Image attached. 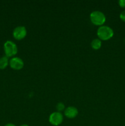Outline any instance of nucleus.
Here are the masks:
<instances>
[{
    "label": "nucleus",
    "instance_id": "1",
    "mask_svg": "<svg viewBox=\"0 0 125 126\" xmlns=\"http://www.w3.org/2000/svg\"><path fill=\"white\" fill-rule=\"evenodd\" d=\"M97 34L99 39L103 41H107L111 39L113 36L114 32L112 28L110 27L105 25H102L98 28L97 31Z\"/></svg>",
    "mask_w": 125,
    "mask_h": 126
},
{
    "label": "nucleus",
    "instance_id": "2",
    "mask_svg": "<svg viewBox=\"0 0 125 126\" xmlns=\"http://www.w3.org/2000/svg\"><path fill=\"white\" fill-rule=\"evenodd\" d=\"M106 17L104 14L101 11H95L90 14V20L94 25L97 26H102L105 22Z\"/></svg>",
    "mask_w": 125,
    "mask_h": 126
},
{
    "label": "nucleus",
    "instance_id": "3",
    "mask_svg": "<svg viewBox=\"0 0 125 126\" xmlns=\"http://www.w3.org/2000/svg\"><path fill=\"white\" fill-rule=\"evenodd\" d=\"M4 50L7 57H12L15 55L18 52L17 45L12 41H7L4 44Z\"/></svg>",
    "mask_w": 125,
    "mask_h": 126
},
{
    "label": "nucleus",
    "instance_id": "4",
    "mask_svg": "<svg viewBox=\"0 0 125 126\" xmlns=\"http://www.w3.org/2000/svg\"><path fill=\"white\" fill-rule=\"evenodd\" d=\"M63 121V116L60 112L55 111L51 113L49 116V122L54 126H60Z\"/></svg>",
    "mask_w": 125,
    "mask_h": 126
},
{
    "label": "nucleus",
    "instance_id": "5",
    "mask_svg": "<svg viewBox=\"0 0 125 126\" xmlns=\"http://www.w3.org/2000/svg\"><path fill=\"white\" fill-rule=\"evenodd\" d=\"M27 34L26 29L23 26H18L13 31V36L17 40H22L25 38Z\"/></svg>",
    "mask_w": 125,
    "mask_h": 126
},
{
    "label": "nucleus",
    "instance_id": "6",
    "mask_svg": "<svg viewBox=\"0 0 125 126\" xmlns=\"http://www.w3.org/2000/svg\"><path fill=\"white\" fill-rule=\"evenodd\" d=\"M9 65L15 70H20L24 66V62L21 58L14 57L9 60Z\"/></svg>",
    "mask_w": 125,
    "mask_h": 126
},
{
    "label": "nucleus",
    "instance_id": "7",
    "mask_svg": "<svg viewBox=\"0 0 125 126\" xmlns=\"http://www.w3.org/2000/svg\"><path fill=\"white\" fill-rule=\"evenodd\" d=\"M78 110L74 107H69L66 108L64 111V114L67 118L69 119H73L78 115Z\"/></svg>",
    "mask_w": 125,
    "mask_h": 126
},
{
    "label": "nucleus",
    "instance_id": "8",
    "mask_svg": "<svg viewBox=\"0 0 125 126\" xmlns=\"http://www.w3.org/2000/svg\"><path fill=\"white\" fill-rule=\"evenodd\" d=\"M9 64L8 57L3 56L0 58V70H4L6 68Z\"/></svg>",
    "mask_w": 125,
    "mask_h": 126
},
{
    "label": "nucleus",
    "instance_id": "9",
    "mask_svg": "<svg viewBox=\"0 0 125 126\" xmlns=\"http://www.w3.org/2000/svg\"><path fill=\"white\" fill-rule=\"evenodd\" d=\"M102 46V42L101 40L99 39H94L91 41V46L94 50H98V49H100L101 47Z\"/></svg>",
    "mask_w": 125,
    "mask_h": 126
},
{
    "label": "nucleus",
    "instance_id": "10",
    "mask_svg": "<svg viewBox=\"0 0 125 126\" xmlns=\"http://www.w3.org/2000/svg\"><path fill=\"white\" fill-rule=\"evenodd\" d=\"M64 108H65L64 105L62 103H61V102L58 103L57 105H56V109H57L58 111V112H60V113H61V111H63L64 110Z\"/></svg>",
    "mask_w": 125,
    "mask_h": 126
},
{
    "label": "nucleus",
    "instance_id": "11",
    "mask_svg": "<svg viewBox=\"0 0 125 126\" xmlns=\"http://www.w3.org/2000/svg\"><path fill=\"white\" fill-rule=\"evenodd\" d=\"M120 18L123 22H125V10L122 11L120 14Z\"/></svg>",
    "mask_w": 125,
    "mask_h": 126
},
{
    "label": "nucleus",
    "instance_id": "12",
    "mask_svg": "<svg viewBox=\"0 0 125 126\" xmlns=\"http://www.w3.org/2000/svg\"><path fill=\"white\" fill-rule=\"evenodd\" d=\"M119 6L122 8H125V0H120L118 1Z\"/></svg>",
    "mask_w": 125,
    "mask_h": 126
},
{
    "label": "nucleus",
    "instance_id": "13",
    "mask_svg": "<svg viewBox=\"0 0 125 126\" xmlns=\"http://www.w3.org/2000/svg\"><path fill=\"white\" fill-rule=\"evenodd\" d=\"M4 126H16L15 124H12V123H8V124H6Z\"/></svg>",
    "mask_w": 125,
    "mask_h": 126
},
{
    "label": "nucleus",
    "instance_id": "14",
    "mask_svg": "<svg viewBox=\"0 0 125 126\" xmlns=\"http://www.w3.org/2000/svg\"><path fill=\"white\" fill-rule=\"evenodd\" d=\"M20 126H29L28 125H27V124H23V125Z\"/></svg>",
    "mask_w": 125,
    "mask_h": 126
}]
</instances>
